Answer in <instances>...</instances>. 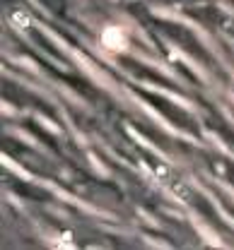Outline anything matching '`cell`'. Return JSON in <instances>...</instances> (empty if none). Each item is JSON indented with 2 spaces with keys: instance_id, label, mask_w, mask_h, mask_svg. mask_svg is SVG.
Wrapping results in <instances>:
<instances>
[{
  "instance_id": "6da1fadb",
  "label": "cell",
  "mask_w": 234,
  "mask_h": 250,
  "mask_svg": "<svg viewBox=\"0 0 234 250\" xmlns=\"http://www.w3.org/2000/svg\"><path fill=\"white\" fill-rule=\"evenodd\" d=\"M99 43L101 48L111 56H123L131 48V34L121 24H106L99 31Z\"/></svg>"
},
{
  "instance_id": "3957f363",
  "label": "cell",
  "mask_w": 234,
  "mask_h": 250,
  "mask_svg": "<svg viewBox=\"0 0 234 250\" xmlns=\"http://www.w3.org/2000/svg\"><path fill=\"white\" fill-rule=\"evenodd\" d=\"M232 89H234V82H232Z\"/></svg>"
},
{
  "instance_id": "7a4b0ae2",
  "label": "cell",
  "mask_w": 234,
  "mask_h": 250,
  "mask_svg": "<svg viewBox=\"0 0 234 250\" xmlns=\"http://www.w3.org/2000/svg\"><path fill=\"white\" fill-rule=\"evenodd\" d=\"M29 22H32V20H29L27 12H15V15H12V24H15L17 29H27Z\"/></svg>"
}]
</instances>
